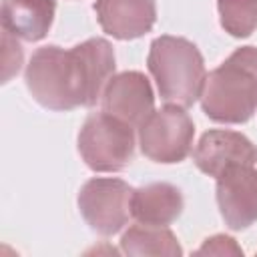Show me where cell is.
<instances>
[{"label":"cell","instance_id":"6da1fadb","mask_svg":"<svg viewBox=\"0 0 257 257\" xmlns=\"http://www.w3.org/2000/svg\"><path fill=\"white\" fill-rule=\"evenodd\" d=\"M114 72V52L104 38H88L70 50L38 48L26 66V86L50 110L92 106Z\"/></svg>","mask_w":257,"mask_h":257},{"label":"cell","instance_id":"7a4b0ae2","mask_svg":"<svg viewBox=\"0 0 257 257\" xmlns=\"http://www.w3.org/2000/svg\"><path fill=\"white\" fill-rule=\"evenodd\" d=\"M201 104L217 122H245L257 110V48H237L205 76Z\"/></svg>","mask_w":257,"mask_h":257},{"label":"cell","instance_id":"3957f363","mask_svg":"<svg viewBox=\"0 0 257 257\" xmlns=\"http://www.w3.org/2000/svg\"><path fill=\"white\" fill-rule=\"evenodd\" d=\"M147 64L165 102L185 108L201 96L205 64L199 48L187 38L169 34L155 38Z\"/></svg>","mask_w":257,"mask_h":257},{"label":"cell","instance_id":"277c9868","mask_svg":"<svg viewBox=\"0 0 257 257\" xmlns=\"http://www.w3.org/2000/svg\"><path fill=\"white\" fill-rule=\"evenodd\" d=\"M78 153L92 171H120L133 161V126L108 112L90 114L78 133Z\"/></svg>","mask_w":257,"mask_h":257},{"label":"cell","instance_id":"5b68a950","mask_svg":"<svg viewBox=\"0 0 257 257\" xmlns=\"http://www.w3.org/2000/svg\"><path fill=\"white\" fill-rule=\"evenodd\" d=\"M193 135L191 116L183 106L169 104L139 126V145L143 155L155 163H179L189 155Z\"/></svg>","mask_w":257,"mask_h":257},{"label":"cell","instance_id":"8992f818","mask_svg":"<svg viewBox=\"0 0 257 257\" xmlns=\"http://www.w3.org/2000/svg\"><path fill=\"white\" fill-rule=\"evenodd\" d=\"M133 189L120 179H90L78 193V209L84 221L100 235L118 233L128 217Z\"/></svg>","mask_w":257,"mask_h":257},{"label":"cell","instance_id":"52a82bcc","mask_svg":"<svg viewBox=\"0 0 257 257\" xmlns=\"http://www.w3.org/2000/svg\"><path fill=\"white\" fill-rule=\"evenodd\" d=\"M253 165H231L217 177V203L225 223L235 231L257 221V169Z\"/></svg>","mask_w":257,"mask_h":257},{"label":"cell","instance_id":"ba28073f","mask_svg":"<svg viewBox=\"0 0 257 257\" xmlns=\"http://www.w3.org/2000/svg\"><path fill=\"white\" fill-rule=\"evenodd\" d=\"M104 112L128 122L131 126H141L155 110L153 88L145 74L137 70H126L108 80L102 92Z\"/></svg>","mask_w":257,"mask_h":257},{"label":"cell","instance_id":"9c48e42d","mask_svg":"<svg viewBox=\"0 0 257 257\" xmlns=\"http://www.w3.org/2000/svg\"><path fill=\"white\" fill-rule=\"evenodd\" d=\"M193 161L205 175L217 179L231 165L255 163V149L241 133L209 131L201 137L193 153Z\"/></svg>","mask_w":257,"mask_h":257},{"label":"cell","instance_id":"30bf717a","mask_svg":"<svg viewBox=\"0 0 257 257\" xmlns=\"http://www.w3.org/2000/svg\"><path fill=\"white\" fill-rule=\"evenodd\" d=\"M94 10L102 30L120 40L143 36L157 18L153 0H96Z\"/></svg>","mask_w":257,"mask_h":257},{"label":"cell","instance_id":"8fae6325","mask_svg":"<svg viewBox=\"0 0 257 257\" xmlns=\"http://www.w3.org/2000/svg\"><path fill=\"white\" fill-rule=\"evenodd\" d=\"M54 10V0H2V28L14 38L36 42L46 36Z\"/></svg>","mask_w":257,"mask_h":257},{"label":"cell","instance_id":"7c38bea8","mask_svg":"<svg viewBox=\"0 0 257 257\" xmlns=\"http://www.w3.org/2000/svg\"><path fill=\"white\" fill-rule=\"evenodd\" d=\"M181 191L169 183H153L133 191L131 211L139 223L167 227L181 215Z\"/></svg>","mask_w":257,"mask_h":257},{"label":"cell","instance_id":"4fadbf2b","mask_svg":"<svg viewBox=\"0 0 257 257\" xmlns=\"http://www.w3.org/2000/svg\"><path fill=\"white\" fill-rule=\"evenodd\" d=\"M120 249L126 255H181L177 237L167 227L157 225H133L120 239Z\"/></svg>","mask_w":257,"mask_h":257},{"label":"cell","instance_id":"5bb4252c","mask_svg":"<svg viewBox=\"0 0 257 257\" xmlns=\"http://www.w3.org/2000/svg\"><path fill=\"white\" fill-rule=\"evenodd\" d=\"M221 26L237 38L249 36L257 28V0H217Z\"/></svg>","mask_w":257,"mask_h":257},{"label":"cell","instance_id":"9a60e30c","mask_svg":"<svg viewBox=\"0 0 257 257\" xmlns=\"http://www.w3.org/2000/svg\"><path fill=\"white\" fill-rule=\"evenodd\" d=\"M22 64V48L12 34L2 32V82H8L12 74L20 70Z\"/></svg>","mask_w":257,"mask_h":257},{"label":"cell","instance_id":"2e32d148","mask_svg":"<svg viewBox=\"0 0 257 257\" xmlns=\"http://www.w3.org/2000/svg\"><path fill=\"white\" fill-rule=\"evenodd\" d=\"M199 255H241V249L235 245L231 237L215 235L207 239V243L197 251Z\"/></svg>","mask_w":257,"mask_h":257},{"label":"cell","instance_id":"e0dca14e","mask_svg":"<svg viewBox=\"0 0 257 257\" xmlns=\"http://www.w3.org/2000/svg\"><path fill=\"white\" fill-rule=\"evenodd\" d=\"M255 163H257V149H255Z\"/></svg>","mask_w":257,"mask_h":257}]
</instances>
